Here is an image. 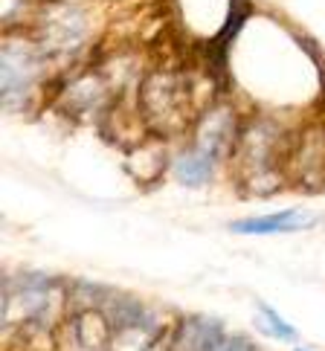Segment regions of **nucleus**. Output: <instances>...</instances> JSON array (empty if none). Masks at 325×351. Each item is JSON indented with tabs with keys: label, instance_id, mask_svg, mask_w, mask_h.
I'll return each instance as SVG.
<instances>
[{
	"label": "nucleus",
	"instance_id": "nucleus-3",
	"mask_svg": "<svg viewBox=\"0 0 325 351\" xmlns=\"http://www.w3.org/2000/svg\"><path fill=\"white\" fill-rule=\"evenodd\" d=\"M317 223V215L311 212H299V209H282L273 215H261V218H244L232 223V232L241 235H273V232H299Z\"/></svg>",
	"mask_w": 325,
	"mask_h": 351
},
{
	"label": "nucleus",
	"instance_id": "nucleus-5",
	"mask_svg": "<svg viewBox=\"0 0 325 351\" xmlns=\"http://www.w3.org/2000/svg\"><path fill=\"white\" fill-rule=\"evenodd\" d=\"M212 169H215V157L201 152V148H192V152H186L178 157L174 162V178H178L183 186H204L209 178H212Z\"/></svg>",
	"mask_w": 325,
	"mask_h": 351
},
{
	"label": "nucleus",
	"instance_id": "nucleus-6",
	"mask_svg": "<svg viewBox=\"0 0 325 351\" xmlns=\"http://www.w3.org/2000/svg\"><path fill=\"white\" fill-rule=\"evenodd\" d=\"M261 308V322H265V328L273 334V337H279V340H296V331H293V325H287L282 317L273 308H267V305H258Z\"/></svg>",
	"mask_w": 325,
	"mask_h": 351
},
{
	"label": "nucleus",
	"instance_id": "nucleus-4",
	"mask_svg": "<svg viewBox=\"0 0 325 351\" xmlns=\"http://www.w3.org/2000/svg\"><path fill=\"white\" fill-rule=\"evenodd\" d=\"M224 337L227 334L218 328V322H212V319H189L180 328L178 348L174 351H221Z\"/></svg>",
	"mask_w": 325,
	"mask_h": 351
},
{
	"label": "nucleus",
	"instance_id": "nucleus-7",
	"mask_svg": "<svg viewBox=\"0 0 325 351\" xmlns=\"http://www.w3.org/2000/svg\"><path fill=\"white\" fill-rule=\"evenodd\" d=\"M221 351H256V348L250 346V343L244 340V337H224Z\"/></svg>",
	"mask_w": 325,
	"mask_h": 351
},
{
	"label": "nucleus",
	"instance_id": "nucleus-1",
	"mask_svg": "<svg viewBox=\"0 0 325 351\" xmlns=\"http://www.w3.org/2000/svg\"><path fill=\"white\" fill-rule=\"evenodd\" d=\"M44 49L29 41L6 38L3 44V102L6 108L23 105L38 82Z\"/></svg>",
	"mask_w": 325,
	"mask_h": 351
},
{
	"label": "nucleus",
	"instance_id": "nucleus-2",
	"mask_svg": "<svg viewBox=\"0 0 325 351\" xmlns=\"http://www.w3.org/2000/svg\"><path fill=\"white\" fill-rule=\"evenodd\" d=\"M87 35V18L76 6H53L41 15V35L38 47L49 56L70 53Z\"/></svg>",
	"mask_w": 325,
	"mask_h": 351
}]
</instances>
